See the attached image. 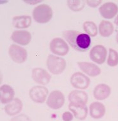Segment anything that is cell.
Returning a JSON list of instances; mask_svg holds the SVG:
<instances>
[{"label":"cell","mask_w":118,"mask_h":121,"mask_svg":"<svg viewBox=\"0 0 118 121\" xmlns=\"http://www.w3.org/2000/svg\"><path fill=\"white\" fill-rule=\"evenodd\" d=\"M63 36L73 48L79 52H86L91 45V39L88 35L75 30H67Z\"/></svg>","instance_id":"cell-1"},{"label":"cell","mask_w":118,"mask_h":121,"mask_svg":"<svg viewBox=\"0 0 118 121\" xmlns=\"http://www.w3.org/2000/svg\"><path fill=\"white\" fill-rule=\"evenodd\" d=\"M33 16L34 21L38 23H47L52 19L53 11L48 4H39L34 9Z\"/></svg>","instance_id":"cell-2"},{"label":"cell","mask_w":118,"mask_h":121,"mask_svg":"<svg viewBox=\"0 0 118 121\" xmlns=\"http://www.w3.org/2000/svg\"><path fill=\"white\" fill-rule=\"evenodd\" d=\"M46 66L50 73L53 75H59L65 70L66 62L62 57L49 55L46 60Z\"/></svg>","instance_id":"cell-3"},{"label":"cell","mask_w":118,"mask_h":121,"mask_svg":"<svg viewBox=\"0 0 118 121\" xmlns=\"http://www.w3.org/2000/svg\"><path fill=\"white\" fill-rule=\"evenodd\" d=\"M50 51L55 55L64 56L69 51L67 43L60 38H55L50 43Z\"/></svg>","instance_id":"cell-4"},{"label":"cell","mask_w":118,"mask_h":121,"mask_svg":"<svg viewBox=\"0 0 118 121\" xmlns=\"http://www.w3.org/2000/svg\"><path fill=\"white\" fill-rule=\"evenodd\" d=\"M8 53L12 60L16 63H24L27 58V50L17 45H11Z\"/></svg>","instance_id":"cell-5"},{"label":"cell","mask_w":118,"mask_h":121,"mask_svg":"<svg viewBox=\"0 0 118 121\" xmlns=\"http://www.w3.org/2000/svg\"><path fill=\"white\" fill-rule=\"evenodd\" d=\"M65 103V98L62 92L53 91L48 96L46 104L50 108L57 110L62 108Z\"/></svg>","instance_id":"cell-6"},{"label":"cell","mask_w":118,"mask_h":121,"mask_svg":"<svg viewBox=\"0 0 118 121\" xmlns=\"http://www.w3.org/2000/svg\"><path fill=\"white\" fill-rule=\"evenodd\" d=\"M48 89L44 86H37L32 87L29 91V96L34 102L43 103L48 96Z\"/></svg>","instance_id":"cell-7"},{"label":"cell","mask_w":118,"mask_h":121,"mask_svg":"<svg viewBox=\"0 0 118 121\" xmlns=\"http://www.w3.org/2000/svg\"><path fill=\"white\" fill-rule=\"evenodd\" d=\"M70 83L74 87L79 89H86L88 87L90 79L81 72L74 73L70 78Z\"/></svg>","instance_id":"cell-8"},{"label":"cell","mask_w":118,"mask_h":121,"mask_svg":"<svg viewBox=\"0 0 118 121\" xmlns=\"http://www.w3.org/2000/svg\"><path fill=\"white\" fill-rule=\"evenodd\" d=\"M107 49L101 45H98L93 47L90 52V58L93 62L102 65L105 62L107 56Z\"/></svg>","instance_id":"cell-9"},{"label":"cell","mask_w":118,"mask_h":121,"mask_svg":"<svg viewBox=\"0 0 118 121\" xmlns=\"http://www.w3.org/2000/svg\"><path fill=\"white\" fill-rule=\"evenodd\" d=\"M88 97L87 94L82 91L74 90L69 94L70 104L74 105H86Z\"/></svg>","instance_id":"cell-10"},{"label":"cell","mask_w":118,"mask_h":121,"mask_svg":"<svg viewBox=\"0 0 118 121\" xmlns=\"http://www.w3.org/2000/svg\"><path fill=\"white\" fill-rule=\"evenodd\" d=\"M32 78L35 82L41 85H46L50 82L51 76L45 69L36 68L32 71Z\"/></svg>","instance_id":"cell-11"},{"label":"cell","mask_w":118,"mask_h":121,"mask_svg":"<svg viewBox=\"0 0 118 121\" xmlns=\"http://www.w3.org/2000/svg\"><path fill=\"white\" fill-rule=\"evenodd\" d=\"M13 42L22 45H27L31 42L32 36L31 33L25 30H17L13 32L11 36Z\"/></svg>","instance_id":"cell-12"},{"label":"cell","mask_w":118,"mask_h":121,"mask_svg":"<svg viewBox=\"0 0 118 121\" xmlns=\"http://www.w3.org/2000/svg\"><path fill=\"white\" fill-rule=\"evenodd\" d=\"M99 12L105 19H111L118 13V6L114 3H106L99 8Z\"/></svg>","instance_id":"cell-13"},{"label":"cell","mask_w":118,"mask_h":121,"mask_svg":"<svg viewBox=\"0 0 118 121\" xmlns=\"http://www.w3.org/2000/svg\"><path fill=\"white\" fill-rule=\"evenodd\" d=\"M78 66L82 71L92 77H97L101 73V69L95 64L87 62H78Z\"/></svg>","instance_id":"cell-14"},{"label":"cell","mask_w":118,"mask_h":121,"mask_svg":"<svg viewBox=\"0 0 118 121\" xmlns=\"http://www.w3.org/2000/svg\"><path fill=\"white\" fill-rule=\"evenodd\" d=\"M23 107L22 101L19 98H15L10 103L7 104L4 107L6 113L10 116H14L20 113Z\"/></svg>","instance_id":"cell-15"},{"label":"cell","mask_w":118,"mask_h":121,"mask_svg":"<svg viewBox=\"0 0 118 121\" xmlns=\"http://www.w3.org/2000/svg\"><path fill=\"white\" fill-rule=\"evenodd\" d=\"M15 96L14 91L8 85H3L0 88V101L2 104H6L13 101Z\"/></svg>","instance_id":"cell-16"},{"label":"cell","mask_w":118,"mask_h":121,"mask_svg":"<svg viewBox=\"0 0 118 121\" xmlns=\"http://www.w3.org/2000/svg\"><path fill=\"white\" fill-rule=\"evenodd\" d=\"M111 90L109 86L104 84H98L93 90V96L97 100H104L110 96Z\"/></svg>","instance_id":"cell-17"},{"label":"cell","mask_w":118,"mask_h":121,"mask_svg":"<svg viewBox=\"0 0 118 121\" xmlns=\"http://www.w3.org/2000/svg\"><path fill=\"white\" fill-rule=\"evenodd\" d=\"M90 113L93 119H100L106 113V107L100 102L92 103L90 106Z\"/></svg>","instance_id":"cell-18"},{"label":"cell","mask_w":118,"mask_h":121,"mask_svg":"<svg viewBox=\"0 0 118 121\" xmlns=\"http://www.w3.org/2000/svg\"><path fill=\"white\" fill-rule=\"evenodd\" d=\"M69 108L76 119L83 121L87 117L88 107L86 105H74L69 104Z\"/></svg>","instance_id":"cell-19"},{"label":"cell","mask_w":118,"mask_h":121,"mask_svg":"<svg viewBox=\"0 0 118 121\" xmlns=\"http://www.w3.org/2000/svg\"><path fill=\"white\" fill-rule=\"evenodd\" d=\"M32 19L28 15L16 16L13 18V24L18 29H25L31 26Z\"/></svg>","instance_id":"cell-20"},{"label":"cell","mask_w":118,"mask_h":121,"mask_svg":"<svg viewBox=\"0 0 118 121\" xmlns=\"http://www.w3.org/2000/svg\"><path fill=\"white\" fill-rule=\"evenodd\" d=\"M99 33L103 37H108L114 31V26L110 22L102 21L99 25Z\"/></svg>","instance_id":"cell-21"},{"label":"cell","mask_w":118,"mask_h":121,"mask_svg":"<svg viewBox=\"0 0 118 121\" xmlns=\"http://www.w3.org/2000/svg\"><path fill=\"white\" fill-rule=\"evenodd\" d=\"M83 29L87 35L91 36H96L98 34L97 26L93 22L86 21L83 23Z\"/></svg>","instance_id":"cell-22"},{"label":"cell","mask_w":118,"mask_h":121,"mask_svg":"<svg viewBox=\"0 0 118 121\" xmlns=\"http://www.w3.org/2000/svg\"><path fill=\"white\" fill-rule=\"evenodd\" d=\"M86 1L79 0V1H67V3L71 10L74 12L81 11L83 9L85 6Z\"/></svg>","instance_id":"cell-23"},{"label":"cell","mask_w":118,"mask_h":121,"mask_svg":"<svg viewBox=\"0 0 118 121\" xmlns=\"http://www.w3.org/2000/svg\"><path fill=\"white\" fill-rule=\"evenodd\" d=\"M107 64L109 66H116L118 65V53L112 48L109 49V55L107 60Z\"/></svg>","instance_id":"cell-24"},{"label":"cell","mask_w":118,"mask_h":121,"mask_svg":"<svg viewBox=\"0 0 118 121\" xmlns=\"http://www.w3.org/2000/svg\"><path fill=\"white\" fill-rule=\"evenodd\" d=\"M10 121H31V119L25 114H20L12 118Z\"/></svg>","instance_id":"cell-25"},{"label":"cell","mask_w":118,"mask_h":121,"mask_svg":"<svg viewBox=\"0 0 118 121\" xmlns=\"http://www.w3.org/2000/svg\"><path fill=\"white\" fill-rule=\"evenodd\" d=\"M62 119L64 121H72L73 115L69 112H65L62 114Z\"/></svg>","instance_id":"cell-26"},{"label":"cell","mask_w":118,"mask_h":121,"mask_svg":"<svg viewBox=\"0 0 118 121\" xmlns=\"http://www.w3.org/2000/svg\"><path fill=\"white\" fill-rule=\"evenodd\" d=\"M86 2L87 3L88 5H89L91 7H97L99 5L100 3H102V1H96V0H93V1H90V0H88V1H86Z\"/></svg>","instance_id":"cell-27"},{"label":"cell","mask_w":118,"mask_h":121,"mask_svg":"<svg viewBox=\"0 0 118 121\" xmlns=\"http://www.w3.org/2000/svg\"><path fill=\"white\" fill-rule=\"evenodd\" d=\"M114 23H115V24H116V26H118V15H117V17H116V19H115Z\"/></svg>","instance_id":"cell-28"},{"label":"cell","mask_w":118,"mask_h":121,"mask_svg":"<svg viewBox=\"0 0 118 121\" xmlns=\"http://www.w3.org/2000/svg\"><path fill=\"white\" fill-rule=\"evenodd\" d=\"M116 42H117V43H118V34H117V35H116Z\"/></svg>","instance_id":"cell-29"}]
</instances>
